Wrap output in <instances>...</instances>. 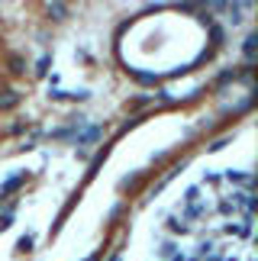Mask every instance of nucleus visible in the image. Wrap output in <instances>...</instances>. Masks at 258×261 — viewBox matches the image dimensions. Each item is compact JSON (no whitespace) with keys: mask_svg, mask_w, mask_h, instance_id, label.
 Masks as SVG:
<instances>
[{"mask_svg":"<svg viewBox=\"0 0 258 261\" xmlns=\"http://www.w3.org/2000/svg\"><path fill=\"white\" fill-rule=\"evenodd\" d=\"M16 100H19V94H13V90H10V94H4V97H0V107H4V110H10V107H16Z\"/></svg>","mask_w":258,"mask_h":261,"instance_id":"1","label":"nucleus"},{"mask_svg":"<svg viewBox=\"0 0 258 261\" xmlns=\"http://www.w3.org/2000/svg\"><path fill=\"white\" fill-rule=\"evenodd\" d=\"M29 248H33V239H29V236L19 239V252H29Z\"/></svg>","mask_w":258,"mask_h":261,"instance_id":"4","label":"nucleus"},{"mask_svg":"<svg viewBox=\"0 0 258 261\" xmlns=\"http://www.w3.org/2000/svg\"><path fill=\"white\" fill-rule=\"evenodd\" d=\"M255 42H258L255 36H249V39H245V58H249V62L255 58Z\"/></svg>","mask_w":258,"mask_h":261,"instance_id":"3","label":"nucleus"},{"mask_svg":"<svg viewBox=\"0 0 258 261\" xmlns=\"http://www.w3.org/2000/svg\"><path fill=\"white\" fill-rule=\"evenodd\" d=\"M48 13H52L55 19H65L68 10H65V4H48Z\"/></svg>","mask_w":258,"mask_h":261,"instance_id":"2","label":"nucleus"}]
</instances>
